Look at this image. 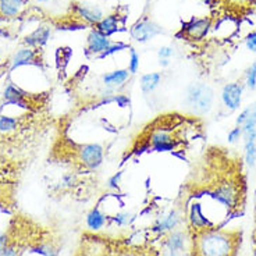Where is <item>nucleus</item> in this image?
<instances>
[{
    "mask_svg": "<svg viewBox=\"0 0 256 256\" xmlns=\"http://www.w3.org/2000/svg\"><path fill=\"white\" fill-rule=\"evenodd\" d=\"M240 236L234 231L222 228L194 232L191 241L192 256H236Z\"/></svg>",
    "mask_w": 256,
    "mask_h": 256,
    "instance_id": "f257e3e1",
    "label": "nucleus"
},
{
    "mask_svg": "<svg viewBox=\"0 0 256 256\" xmlns=\"http://www.w3.org/2000/svg\"><path fill=\"white\" fill-rule=\"evenodd\" d=\"M214 90L208 84L192 82L186 86L184 104L195 116H205L213 108Z\"/></svg>",
    "mask_w": 256,
    "mask_h": 256,
    "instance_id": "f03ea898",
    "label": "nucleus"
},
{
    "mask_svg": "<svg viewBox=\"0 0 256 256\" xmlns=\"http://www.w3.org/2000/svg\"><path fill=\"white\" fill-rule=\"evenodd\" d=\"M209 196L214 202H218V205L226 208L228 212L234 210V209H237L241 202V188L238 186L237 181L224 180L212 190Z\"/></svg>",
    "mask_w": 256,
    "mask_h": 256,
    "instance_id": "7ed1b4c3",
    "label": "nucleus"
},
{
    "mask_svg": "<svg viewBox=\"0 0 256 256\" xmlns=\"http://www.w3.org/2000/svg\"><path fill=\"white\" fill-rule=\"evenodd\" d=\"M148 145L154 152H173L177 148V140L172 130L167 127H156L148 136Z\"/></svg>",
    "mask_w": 256,
    "mask_h": 256,
    "instance_id": "20e7f679",
    "label": "nucleus"
},
{
    "mask_svg": "<svg viewBox=\"0 0 256 256\" xmlns=\"http://www.w3.org/2000/svg\"><path fill=\"white\" fill-rule=\"evenodd\" d=\"M78 159L88 170H98L104 160V148L100 144H84L78 146Z\"/></svg>",
    "mask_w": 256,
    "mask_h": 256,
    "instance_id": "39448f33",
    "label": "nucleus"
},
{
    "mask_svg": "<svg viewBox=\"0 0 256 256\" xmlns=\"http://www.w3.org/2000/svg\"><path fill=\"white\" fill-rule=\"evenodd\" d=\"M71 10H72V16H74V24L78 28H82L85 26H95L103 18L102 10L98 6H90V4H84V3H74Z\"/></svg>",
    "mask_w": 256,
    "mask_h": 256,
    "instance_id": "423d86ee",
    "label": "nucleus"
},
{
    "mask_svg": "<svg viewBox=\"0 0 256 256\" xmlns=\"http://www.w3.org/2000/svg\"><path fill=\"white\" fill-rule=\"evenodd\" d=\"M162 32H163L162 26H158L150 18L138 20L130 30L131 38L138 44H146V42H149L150 39H154L156 35H159Z\"/></svg>",
    "mask_w": 256,
    "mask_h": 256,
    "instance_id": "0eeeda50",
    "label": "nucleus"
},
{
    "mask_svg": "<svg viewBox=\"0 0 256 256\" xmlns=\"http://www.w3.org/2000/svg\"><path fill=\"white\" fill-rule=\"evenodd\" d=\"M186 222L188 226L194 232H199V231L208 230V228H213L214 224L212 223L210 218L204 213V208L202 204L198 200H192L188 205V210H186Z\"/></svg>",
    "mask_w": 256,
    "mask_h": 256,
    "instance_id": "6e6552de",
    "label": "nucleus"
},
{
    "mask_svg": "<svg viewBox=\"0 0 256 256\" xmlns=\"http://www.w3.org/2000/svg\"><path fill=\"white\" fill-rule=\"evenodd\" d=\"M244 96V85L241 82L226 84L220 94V99L228 112H236L241 108Z\"/></svg>",
    "mask_w": 256,
    "mask_h": 256,
    "instance_id": "1a4fd4ad",
    "label": "nucleus"
},
{
    "mask_svg": "<svg viewBox=\"0 0 256 256\" xmlns=\"http://www.w3.org/2000/svg\"><path fill=\"white\" fill-rule=\"evenodd\" d=\"M181 222H182V213L177 208H173V209L167 210L166 213H163L162 216L156 218L154 231L158 232L159 236H167L168 232L177 230Z\"/></svg>",
    "mask_w": 256,
    "mask_h": 256,
    "instance_id": "9d476101",
    "label": "nucleus"
},
{
    "mask_svg": "<svg viewBox=\"0 0 256 256\" xmlns=\"http://www.w3.org/2000/svg\"><path fill=\"white\" fill-rule=\"evenodd\" d=\"M212 28V18H192L190 22H186L182 26L181 35H184L188 40H202L208 35V32Z\"/></svg>",
    "mask_w": 256,
    "mask_h": 256,
    "instance_id": "9b49d317",
    "label": "nucleus"
},
{
    "mask_svg": "<svg viewBox=\"0 0 256 256\" xmlns=\"http://www.w3.org/2000/svg\"><path fill=\"white\" fill-rule=\"evenodd\" d=\"M130 76L131 72L128 71V68H118L106 72L102 77L103 86H104L102 94H117V90L124 86V84L130 80Z\"/></svg>",
    "mask_w": 256,
    "mask_h": 256,
    "instance_id": "f8f14e48",
    "label": "nucleus"
},
{
    "mask_svg": "<svg viewBox=\"0 0 256 256\" xmlns=\"http://www.w3.org/2000/svg\"><path fill=\"white\" fill-rule=\"evenodd\" d=\"M112 44H113V40L109 36L103 35L94 28V30H90L88 36H86V53L100 58L103 53L112 46Z\"/></svg>",
    "mask_w": 256,
    "mask_h": 256,
    "instance_id": "ddd939ff",
    "label": "nucleus"
},
{
    "mask_svg": "<svg viewBox=\"0 0 256 256\" xmlns=\"http://www.w3.org/2000/svg\"><path fill=\"white\" fill-rule=\"evenodd\" d=\"M39 49H35V48H22L14 53V56L10 60V71L16 70L17 67H21V66H39L38 60V53Z\"/></svg>",
    "mask_w": 256,
    "mask_h": 256,
    "instance_id": "4468645a",
    "label": "nucleus"
},
{
    "mask_svg": "<svg viewBox=\"0 0 256 256\" xmlns=\"http://www.w3.org/2000/svg\"><path fill=\"white\" fill-rule=\"evenodd\" d=\"M244 142V158L245 163L250 168H255L256 166V128L242 130Z\"/></svg>",
    "mask_w": 256,
    "mask_h": 256,
    "instance_id": "2eb2a0df",
    "label": "nucleus"
},
{
    "mask_svg": "<svg viewBox=\"0 0 256 256\" xmlns=\"http://www.w3.org/2000/svg\"><path fill=\"white\" fill-rule=\"evenodd\" d=\"M96 31H99L103 35L109 36L116 32L122 31V17L118 14H109L106 17H103L98 24L95 26Z\"/></svg>",
    "mask_w": 256,
    "mask_h": 256,
    "instance_id": "dca6fc26",
    "label": "nucleus"
},
{
    "mask_svg": "<svg viewBox=\"0 0 256 256\" xmlns=\"http://www.w3.org/2000/svg\"><path fill=\"white\" fill-rule=\"evenodd\" d=\"M3 100L7 104H17L20 108H28L26 103V94L24 90H21L18 86H16L14 84H8L4 90H3Z\"/></svg>",
    "mask_w": 256,
    "mask_h": 256,
    "instance_id": "f3484780",
    "label": "nucleus"
},
{
    "mask_svg": "<svg viewBox=\"0 0 256 256\" xmlns=\"http://www.w3.org/2000/svg\"><path fill=\"white\" fill-rule=\"evenodd\" d=\"M50 28L48 26H42L36 28L35 31L30 34L28 36H26L24 39V45H26L28 48H35V49H39L44 45H46V42L50 38Z\"/></svg>",
    "mask_w": 256,
    "mask_h": 256,
    "instance_id": "a211bd4d",
    "label": "nucleus"
},
{
    "mask_svg": "<svg viewBox=\"0 0 256 256\" xmlns=\"http://www.w3.org/2000/svg\"><path fill=\"white\" fill-rule=\"evenodd\" d=\"M26 0H0V17L14 18L22 13Z\"/></svg>",
    "mask_w": 256,
    "mask_h": 256,
    "instance_id": "6ab92c4d",
    "label": "nucleus"
},
{
    "mask_svg": "<svg viewBox=\"0 0 256 256\" xmlns=\"http://www.w3.org/2000/svg\"><path fill=\"white\" fill-rule=\"evenodd\" d=\"M236 126H241L242 130L256 128V102L250 103L240 112V114L236 118Z\"/></svg>",
    "mask_w": 256,
    "mask_h": 256,
    "instance_id": "aec40b11",
    "label": "nucleus"
},
{
    "mask_svg": "<svg viewBox=\"0 0 256 256\" xmlns=\"http://www.w3.org/2000/svg\"><path fill=\"white\" fill-rule=\"evenodd\" d=\"M86 227L90 231H99L108 223V216L103 213L99 208H94L92 210L86 214Z\"/></svg>",
    "mask_w": 256,
    "mask_h": 256,
    "instance_id": "412c9836",
    "label": "nucleus"
},
{
    "mask_svg": "<svg viewBox=\"0 0 256 256\" xmlns=\"http://www.w3.org/2000/svg\"><path fill=\"white\" fill-rule=\"evenodd\" d=\"M162 84V74L160 72H149L142 76L140 85H141L142 94L149 95V94H154V90H158Z\"/></svg>",
    "mask_w": 256,
    "mask_h": 256,
    "instance_id": "4be33fe9",
    "label": "nucleus"
},
{
    "mask_svg": "<svg viewBox=\"0 0 256 256\" xmlns=\"http://www.w3.org/2000/svg\"><path fill=\"white\" fill-rule=\"evenodd\" d=\"M18 127V120L10 116H0V132L8 134L13 132Z\"/></svg>",
    "mask_w": 256,
    "mask_h": 256,
    "instance_id": "5701e85b",
    "label": "nucleus"
},
{
    "mask_svg": "<svg viewBox=\"0 0 256 256\" xmlns=\"http://www.w3.org/2000/svg\"><path fill=\"white\" fill-rule=\"evenodd\" d=\"M135 220V214L130 213V212H118L112 218V222L117 224L118 227H128L131 226L132 222Z\"/></svg>",
    "mask_w": 256,
    "mask_h": 256,
    "instance_id": "b1692460",
    "label": "nucleus"
},
{
    "mask_svg": "<svg viewBox=\"0 0 256 256\" xmlns=\"http://www.w3.org/2000/svg\"><path fill=\"white\" fill-rule=\"evenodd\" d=\"M245 86L250 90H256V63H252L245 72Z\"/></svg>",
    "mask_w": 256,
    "mask_h": 256,
    "instance_id": "393cba45",
    "label": "nucleus"
},
{
    "mask_svg": "<svg viewBox=\"0 0 256 256\" xmlns=\"http://www.w3.org/2000/svg\"><path fill=\"white\" fill-rule=\"evenodd\" d=\"M140 70V54L131 49V54H130V62H128V71L131 74H136Z\"/></svg>",
    "mask_w": 256,
    "mask_h": 256,
    "instance_id": "a878e982",
    "label": "nucleus"
},
{
    "mask_svg": "<svg viewBox=\"0 0 256 256\" xmlns=\"http://www.w3.org/2000/svg\"><path fill=\"white\" fill-rule=\"evenodd\" d=\"M240 140H242V127L241 126H236V127L231 130L228 132V136H227V141L231 145L240 142Z\"/></svg>",
    "mask_w": 256,
    "mask_h": 256,
    "instance_id": "bb28decb",
    "label": "nucleus"
},
{
    "mask_svg": "<svg viewBox=\"0 0 256 256\" xmlns=\"http://www.w3.org/2000/svg\"><path fill=\"white\" fill-rule=\"evenodd\" d=\"M77 176L74 173H67L62 177V186L63 188H71L77 184Z\"/></svg>",
    "mask_w": 256,
    "mask_h": 256,
    "instance_id": "cd10ccee",
    "label": "nucleus"
},
{
    "mask_svg": "<svg viewBox=\"0 0 256 256\" xmlns=\"http://www.w3.org/2000/svg\"><path fill=\"white\" fill-rule=\"evenodd\" d=\"M36 252H38V254H40L42 256H58V250H54L52 245H49V244L39 245L38 248H36Z\"/></svg>",
    "mask_w": 256,
    "mask_h": 256,
    "instance_id": "c85d7f7f",
    "label": "nucleus"
},
{
    "mask_svg": "<svg viewBox=\"0 0 256 256\" xmlns=\"http://www.w3.org/2000/svg\"><path fill=\"white\" fill-rule=\"evenodd\" d=\"M114 103L118 106V108H127L130 106V103H131V99H130V96H127L126 94H116L114 95Z\"/></svg>",
    "mask_w": 256,
    "mask_h": 256,
    "instance_id": "c756f323",
    "label": "nucleus"
},
{
    "mask_svg": "<svg viewBox=\"0 0 256 256\" xmlns=\"http://www.w3.org/2000/svg\"><path fill=\"white\" fill-rule=\"evenodd\" d=\"M122 177V172H118V173H116L114 176H112V177L108 180V186H109L110 190H118Z\"/></svg>",
    "mask_w": 256,
    "mask_h": 256,
    "instance_id": "7c9ffc66",
    "label": "nucleus"
},
{
    "mask_svg": "<svg viewBox=\"0 0 256 256\" xmlns=\"http://www.w3.org/2000/svg\"><path fill=\"white\" fill-rule=\"evenodd\" d=\"M0 256H20L18 248L14 245V244H7L6 246H4V250H2V254Z\"/></svg>",
    "mask_w": 256,
    "mask_h": 256,
    "instance_id": "2f4dec72",
    "label": "nucleus"
},
{
    "mask_svg": "<svg viewBox=\"0 0 256 256\" xmlns=\"http://www.w3.org/2000/svg\"><path fill=\"white\" fill-rule=\"evenodd\" d=\"M158 54H159V58H167V60H170L174 56V49L170 48V46H163V48L159 49Z\"/></svg>",
    "mask_w": 256,
    "mask_h": 256,
    "instance_id": "473e14b6",
    "label": "nucleus"
},
{
    "mask_svg": "<svg viewBox=\"0 0 256 256\" xmlns=\"http://www.w3.org/2000/svg\"><path fill=\"white\" fill-rule=\"evenodd\" d=\"M245 45H246V48L250 52H255L256 53V31L250 32V35L245 38Z\"/></svg>",
    "mask_w": 256,
    "mask_h": 256,
    "instance_id": "72a5a7b5",
    "label": "nucleus"
},
{
    "mask_svg": "<svg viewBox=\"0 0 256 256\" xmlns=\"http://www.w3.org/2000/svg\"><path fill=\"white\" fill-rule=\"evenodd\" d=\"M7 244H8L7 234H0V254H2V250H4V246H6Z\"/></svg>",
    "mask_w": 256,
    "mask_h": 256,
    "instance_id": "f704fd0d",
    "label": "nucleus"
},
{
    "mask_svg": "<svg viewBox=\"0 0 256 256\" xmlns=\"http://www.w3.org/2000/svg\"><path fill=\"white\" fill-rule=\"evenodd\" d=\"M159 64L162 67H167L170 64V60H167V58H159Z\"/></svg>",
    "mask_w": 256,
    "mask_h": 256,
    "instance_id": "c9c22d12",
    "label": "nucleus"
},
{
    "mask_svg": "<svg viewBox=\"0 0 256 256\" xmlns=\"http://www.w3.org/2000/svg\"><path fill=\"white\" fill-rule=\"evenodd\" d=\"M204 2H205L206 4H212V3H213L214 0H204Z\"/></svg>",
    "mask_w": 256,
    "mask_h": 256,
    "instance_id": "e433bc0d",
    "label": "nucleus"
},
{
    "mask_svg": "<svg viewBox=\"0 0 256 256\" xmlns=\"http://www.w3.org/2000/svg\"><path fill=\"white\" fill-rule=\"evenodd\" d=\"M35 2H38V3H46V2H49V0H35Z\"/></svg>",
    "mask_w": 256,
    "mask_h": 256,
    "instance_id": "4c0bfd02",
    "label": "nucleus"
},
{
    "mask_svg": "<svg viewBox=\"0 0 256 256\" xmlns=\"http://www.w3.org/2000/svg\"><path fill=\"white\" fill-rule=\"evenodd\" d=\"M255 241H256V228H255Z\"/></svg>",
    "mask_w": 256,
    "mask_h": 256,
    "instance_id": "58836bf2",
    "label": "nucleus"
}]
</instances>
